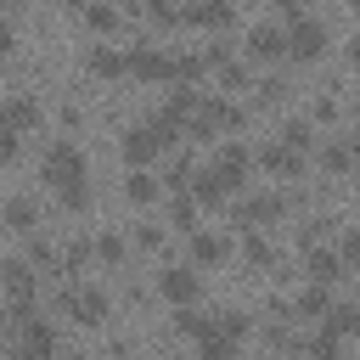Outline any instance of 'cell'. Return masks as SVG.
<instances>
[{"instance_id": "cell-1", "label": "cell", "mask_w": 360, "mask_h": 360, "mask_svg": "<svg viewBox=\"0 0 360 360\" xmlns=\"http://www.w3.org/2000/svg\"><path fill=\"white\" fill-rule=\"evenodd\" d=\"M39 174H45L56 191H68V186L90 180V163H84V152H79L73 141H51V146H45V158H39Z\"/></svg>"}, {"instance_id": "cell-2", "label": "cell", "mask_w": 360, "mask_h": 360, "mask_svg": "<svg viewBox=\"0 0 360 360\" xmlns=\"http://www.w3.org/2000/svg\"><path fill=\"white\" fill-rule=\"evenodd\" d=\"M56 309H62V315H73L79 326H101L112 304H107V292H101V287H62V292H56Z\"/></svg>"}, {"instance_id": "cell-3", "label": "cell", "mask_w": 360, "mask_h": 360, "mask_svg": "<svg viewBox=\"0 0 360 360\" xmlns=\"http://www.w3.org/2000/svg\"><path fill=\"white\" fill-rule=\"evenodd\" d=\"M124 62H129V73L146 79V84H174V56L158 51V45H146V39H135V45L124 51Z\"/></svg>"}, {"instance_id": "cell-4", "label": "cell", "mask_w": 360, "mask_h": 360, "mask_svg": "<svg viewBox=\"0 0 360 360\" xmlns=\"http://www.w3.org/2000/svg\"><path fill=\"white\" fill-rule=\"evenodd\" d=\"M281 214H287V197H276V191H253V197L231 202V225H242V231H259V225H270Z\"/></svg>"}, {"instance_id": "cell-5", "label": "cell", "mask_w": 360, "mask_h": 360, "mask_svg": "<svg viewBox=\"0 0 360 360\" xmlns=\"http://www.w3.org/2000/svg\"><path fill=\"white\" fill-rule=\"evenodd\" d=\"M321 51H326V28H321L315 17L287 22V56H292V62H321Z\"/></svg>"}, {"instance_id": "cell-6", "label": "cell", "mask_w": 360, "mask_h": 360, "mask_svg": "<svg viewBox=\"0 0 360 360\" xmlns=\"http://www.w3.org/2000/svg\"><path fill=\"white\" fill-rule=\"evenodd\" d=\"M158 292H163L169 304H197V292H202L197 264H163V270H158Z\"/></svg>"}, {"instance_id": "cell-7", "label": "cell", "mask_w": 360, "mask_h": 360, "mask_svg": "<svg viewBox=\"0 0 360 360\" xmlns=\"http://www.w3.org/2000/svg\"><path fill=\"white\" fill-rule=\"evenodd\" d=\"M259 169L264 174H281V180H304V152H292L287 141H264L259 146Z\"/></svg>"}, {"instance_id": "cell-8", "label": "cell", "mask_w": 360, "mask_h": 360, "mask_svg": "<svg viewBox=\"0 0 360 360\" xmlns=\"http://www.w3.org/2000/svg\"><path fill=\"white\" fill-rule=\"evenodd\" d=\"M276 56H287V28L253 22L248 28V62H276Z\"/></svg>"}, {"instance_id": "cell-9", "label": "cell", "mask_w": 360, "mask_h": 360, "mask_svg": "<svg viewBox=\"0 0 360 360\" xmlns=\"http://www.w3.org/2000/svg\"><path fill=\"white\" fill-rule=\"evenodd\" d=\"M214 169H219V180H225L231 191H242V186H248V169H253V158H248V146H242V141H225V146L214 152Z\"/></svg>"}, {"instance_id": "cell-10", "label": "cell", "mask_w": 360, "mask_h": 360, "mask_svg": "<svg viewBox=\"0 0 360 360\" xmlns=\"http://www.w3.org/2000/svg\"><path fill=\"white\" fill-rule=\"evenodd\" d=\"M34 287H39V281H34V264H28V259H6V264H0V292H6V304H28Z\"/></svg>"}, {"instance_id": "cell-11", "label": "cell", "mask_w": 360, "mask_h": 360, "mask_svg": "<svg viewBox=\"0 0 360 360\" xmlns=\"http://www.w3.org/2000/svg\"><path fill=\"white\" fill-rule=\"evenodd\" d=\"M22 360H51L56 354V332H51V321L45 315H28L22 321V349H17Z\"/></svg>"}, {"instance_id": "cell-12", "label": "cell", "mask_w": 360, "mask_h": 360, "mask_svg": "<svg viewBox=\"0 0 360 360\" xmlns=\"http://www.w3.org/2000/svg\"><path fill=\"white\" fill-rule=\"evenodd\" d=\"M0 118L22 135V129H39V118H45V112H39V101H34L28 90H17V96H6V101H0Z\"/></svg>"}, {"instance_id": "cell-13", "label": "cell", "mask_w": 360, "mask_h": 360, "mask_svg": "<svg viewBox=\"0 0 360 360\" xmlns=\"http://www.w3.org/2000/svg\"><path fill=\"white\" fill-rule=\"evenodd\" d=\"M118 152L129 158V169H146V163L158 158V135H152L146 124H135V129H124V141H118Z\"/></svg>"}, {"instance_id": "cell-14", "label": "cell", "mask_w": 360, "mask_h": 360, "mask_svg": "<svg viewBox=\"0 0 360 360\" xmlns=\"http://www.w3.org/2000/svg\"><path fill=\"white\" fill-rule=\"evenodd\" d=\"M191 197H197V208H225L231 186H225V180H219V169L208 163L202 174H191Z\"/></svg>"}, {"instance_id": "cell-15", "label": "cell", "mask_w": 360, "mask_h": 360, "mask_svg": "<svg viewBox=\"0 0 360 360\" xmlns=\"http://www.w3.org/2000/svg\"><path fill=\"white\" fill-rule=\"evenodd\" d=\"M304 276H309V281H326V287H332V281L343 276V253H338V248H321V242H315V248H309V259H304Z\"/></svg>"}, {"instance_id": "cell-16", "label": "cell", "mask_w": 360, "mask_h": 360, "mask_svg": "<svg viewBox=\"0 0 360 360\" xmlns=\"http://www.w3.org/2000/svg\"><path fill=\"white\" fill-rule=\"evenodd\" d=\"M180 22H197V28H225V22H231V0H191V6H180Z\"/></svg>"}, {"instance_id": "cell-17", "label": "cell", "mask_w": 360, "mask_h": 360, "mask_svg": "<svg viewBox=\"0 0 360 360\" xmlns=\"http://www.w3.org/2000/svg\"><path fill=\"white\" fill-rule=\"evenodd\" d=\"M191 259H197V264H225V259H231V242H225L219 231H202V225H197V231H191Z\"/></svg>"}, {"instance_id": "cell-18", "label": "cell", "mask_w": 360, "mask_h": 360, "mask_svg": "<svg viewBox=\"0 0 360 360\" xmlns=\"http://www.w3.org/2000/svg\"><path fill=\"white\" fill-rule=\"evenodd\" d=\"M197 112H202V118H208L214 129H242V124H248V112H242L236 101H225V96H208V101H202Z\"/></svg>"}, {"instance_id": "cell-19", "label": "cell", "mask_w": 360, "mask_h": 360, "mask_svg": "<svg viewBox=\"0 0 360 360\" xmlns=\"http://www.w3.org/2000/svg\"><path fill=\"white\" fill-rule=\"evenodd\" d=\"M332 309V292H326V281H309L298 298H292V315H304V321H321Z\"/></svg>"}, {"instance_id": "cell-20", "label": "cell", "mask_w": 360, "mask_h": 360, "mask_svg": "<svg viewBox=\"0 0 360 360\" xmlns=\"http://www.w3.org/2000/svg\"><path fill=\"white\" fill-rule=\"evenodd\" d=\"M84 62H90V73H101V79H118V73H129L124 51H112V45H90V51H84Z\"/></svg>"}, {"instance_id": "cell-21", "label": "cell", "mask_w": 360, "mask_h": 360, "mask_svg": "<svg viewBox=\"0 0 360 360\" xmlns=\"http://www.w3.org/2000/svg\"><path fill=\"white\" fill-rule=\"evenodd\" d=\"M0 219H6L11 231H22V236H28V231H39V208H34V197H11V202L0 208Z\"/></svg>"}, {"instance_id": "cell-22", "label": "cell", "mask_w": 360, "mask_h": 360, "mask_svg": "<svg viewBox=\"0 0 360 360\" xmlns=\"http://www.w3.org/2000/svg\"><path fill=\"white\" fill-rule=\"evenodd\" d=\"M174 332H186V338H197V343H202V338L214 332V315H202L197 304H174Z\"/></svg>"}, {"instance_id": "cell-23", "label": "cell", "mask_w": 360, "mask_h": 360, "mask_svg": "<svg viewBox=\"0 0 360 360\" xmlns=\"http://www.w3.org/2000/svg\"><path fill=\"white\" fill-rule=\"evenodd\" d=\"M315 360H343V332H332L326 321H315V332H309V343H304Z\"/></svg>"}, {"instance_id": "cell-24", "label": "cell", "mask_w": 360, "mask_h": 360, "mask_svg": "<svg viewBox=\"0 0 360 360\" xmlns=\"http://www.w3.org/2000/svg\"><path fill=\"white\" fill-rule=\"evenodd\" d=\"M163 225H174V231H186V236H191V231H197V197H191V191H174V197H169V219H163Z\"/></svg>"}, {"instance_id": "cell-25", "label": "cell", "mask_w": 360, "mask_h": 360, "mask_svg": "<svg viewBox=\"0 0 360 360\" xmlns=\"http://www.w3.org/2000/svg\"><path fill=\"white\" fill-rule=\"evenodd\" d=\"M214 332L231 338V343H242V338L253 332V315H248V309H219V315H214Z\"/></svg>"}, {"instance_id": "cell-26", "label": "cell", "mask_w": 360, "mask_h": 360, "mask_svg": "<svg viewBox=\"0 0 360 360\" xmlns=\"http://www.w3.org/2000/svg\"><path fill=\"white\" fill-rule=\"evenodd\" d=\"M79 17H84L96 34H112V28H118V11H112L107 0H79Z\"/></svg>"}, {"instance_id": "cell-27", "label": "cell", "mask_w": 360, "mask_h": 360, "mask_svg": "<svg viewBox=\"0 0 360 360\" xmlns=\"http://www.w3.org/2000/svg\"><path fill=\"white\" fill-rule=\"evenodd\" d=\"M163 107H169L174 118H191V112L202 107V96H197V90L186 84V79H174V84H169V101H163Z\"/></svg>"}, {"instance_id": "cell-28", "label": "cell", "mask_w": 360, "mask_h": 360, "mask_svg": "<svg viewBox=\"0 0 360 360\" xmlns=\"http://www.w3.org/2000/svg\"><path fill=\"white\" fill-rule=\"evenodd\" d=\"M281 141H287L292 152H315V118H287V124H281Z\"/></svg>"}, {"instance_id": "cell-29", "label": "cell", "mask_w": 360, "mask_h": 360, "mask_svg": "<svg viewBox=\"0 0 360 360\" xmlns=\"http://www.w3.org/2000/svg\"><path fill=\"white\" fill-rule=\"evenodd\" d=\"M146 129L158 135V146H174V141H180V129H186V118H174V112L163 107V112H152V118H146Z\"/></svg>"}, {"instance_id": "cell-30", "label": "cell", "mask_w": 360, "mask_h": 360, "mask_svg": "<svg viewBox=\"0 0 360 360\" xmlns=\"http://www.w3.org/2000/svg\"><path fill=\"white\" fill-rule=\"evenodd\" d=\"M321 321H326L332 332H360V298H349V304H332Z\"/></svg>"}, {"instance_id": "cell-31", "label": "cell", "mask_w": 360, "mask_h": 360, "mask_svg": "<svg viewBox=\"0 0 360 360\" xmlns=\"http://www.w3.org/2000/svg\"><path fill=\"white\" fill-rule=\"evenodd\" d=\"M124 197H129V202H152V197H158V174H146V169H129V180H124Z\"/></svg>"}, {"instance_id": "cell-32", "label": "cell", "mask_w": 360, "mask_h": 360, "mask_svg": "<svg viewBox=\"0 0 360 360\" xmlns=\"http://www.w3.org/2000/svg\"><path fill=\"white\" fill-rule=\"evenodd\" d=\"M315 158H321V169H326V174H343V169H349V141H321V152H315Z\"/></svg>"}, {"instance_id": "cell-33", "label": "cell", "mask_w": 360, "mask_h": 360, "mask_svg": "<svg viewBox=\"0 0 360 360\" xmlns=\"http://www.w3.org/2000/svg\"><path fill=\"white\" fill-rule=\"evenodd\" d=\"M90 253H96L101 264H124V236H112V231H101V236L90 242Z\"/></svg>"}, {"instance_id": "cell-34", "label": "cell", "mask_w": 360, "mask_h": 360, "mask_svg": "<svg viewBox=\"0 0 360 360\" xmlns=\"http://www.w3.org/2000/svg\"><path fill=\"white\" fill-rule=\"evenodd\" d=\"M28 264H39V270H56V248H51L39 231H28Z\"/></svg>"}, {"instance_id": "cell-35", "label": "cell", "mask_w": 360, "mask_h": 360, "mask_svg": "<svg viewBox=\"0 0 360 360\" xmlns=\"http://www.w3.org/2000/svg\"><path fill=\"white\" fill-rule=\"evenodd\" d=\"M197 360H236V343H231V338H219V332H208V338H202V349H197Z\"/></svg>"}, {"instance_id": "cell-36", "label": "cell", "mask_w": 360, "mask_h": 360, "mask_svg": "<svg viewBox=\"0 0 360 360\" xmlns=\"http://www.w3.org/2000/svg\"><path fill=\"white\" fill-rule=\"evenodd\" d=\"M191 174H197V163H191V152H180V158L169 163V174H163V180H169L174 191H186V186H191Z\"/></svg>"}, {"instance_id": "cell-37", "label": "cell", "mask_w": 360, "mask_h": 360, "mask_svg": "<svg viewBox=\"0 0 360 360\" xmlns=\"http://www.w3.org/2000/svg\"><path fill=\"white\" fill-rule=\"evenodd\" d=\"M242 253H248V264H253V270H264V264L276 259V248H270L259 231H248V248H242Z\"/></svg>"}, {"instance_id": "cell-38", "label": "cell", "mask_w": 360, "mask_h": 360, "mask_svg": "<svg viewBox=\"0 0 360 360\" xmlns=\"http://www.w3.org/2000/svg\"><path fill=\"white\" fill-rule=\"evenodd\" d=\"M141 11H146L152 22H163V28L180 22V0H141Z\"/></svg>"}, {"instance_id": "cell-39", "label": "cell", "mask_w": 360, "mask_h": 360, "mask_svg": "<svg viewBox=\"0 0 360 360\" xmlns=\"http://www.w3.org/2000/svg\"><path fill=\"white\" fill-rule=\"evenodd\" d=\"M326 231H332V219H326V214H309V219L298 225V242H304V248H315V242H321Z\"/></svg>"}, {"instance_id": "cell-40", "label": "cell", "mask_w": 360, "mask_h": 360, "mask_svg": "<svg viewBox=\"0 0 360 360\" xmlns=\"http://www.w3.org/2000/svg\"><path fill=\"white\" fill-rule=\"evenodd\" d=\"M219 84H231V90H242V84H248V62H236V56H225V62H219Z\"/></svg>"}, {"instance_id": "cell-41", "label": "cell", "mask_w": 360, "mask_h": 360, "mask_svg": "<svg viewBox=\"0 0 360 360\" xmlns=\"http://www.w3.org/2000/svg\"><path fill=\"white\" fill-rule=\"evenodd\" d=\"M135 248H152V253H158V248H163V225H158V219L135 225Z\"/></svg>"}, {"instance_id": "cell-42", "label": "cell", "mask_w": 360, "mask_h": 360, "mask_svg": "<svg viewBox=\"0 0 360 360\" xmlns=\"http://www.w3.org/2000/svg\"><path fill=\"white\" fill-rule=\"evenodd\" d=\"M84 202H90V180H79V186H68V191H62V208H68V214H79Z\"/></svg>"}, {"instance_id": "cell-43", "label": "cell", "mask_w": 360, "mask_h": 360, "mask_svg": "<svg viewBox=\"0 0 360 360\" xmlns=\"http://www.w3.org/2000/svg\"><path fill=\"white\" fill-rule=\"evenodd\" d=\"M338 253H343V264H360V225L343 231V248H338Z\"/></svg>"}, {"instance_id": "cell-44", "label": "cell", "mask_w": 360, "mask_h": 360, "mask_svg": "<svg viewBox=\"0 0 360 360\" xmlns=\"http://www.w3.org/2000/svg\"><path fill=\"white\" fill-rule=\"evenodd\" d=\"M11 158H17V129L0 118V163H11Z\"/></svg>"}, {"instance_id": "cell-45", "label": "cell", "mask_w": 360, "mask_h": 360, "mask_svg": "<svg viewBox=\"0 0 360 360\" xmlns=\"http://www.w3.org/2000/svg\"><path fill=\"white\" fill-rule=\"evenodd\" d=\"M315 118H321V124H332V118H338V101H326V96H321V101H315Z\"/></svg>"}, {"instance_id": "cell-46", "label": "cell", "mask_w": 360, "mask_h": 360, "mask_svg": "<svg viewBox=\"0 0 360 360\" xmlns=\"http://www.w3.org/2000/svg\"><path fill=\"white\" fill-rule=\"evenodd\" d=\"M276 11H281L287 22H298V17H304V6H298V0H276Z\"/></svg>"}, {"instance_id": "cell-47", "label": "cell", "mask_w": 360, "mask_h": 360, "mask_svg": "<svg viewBox=\"0 0 360 360\" xmlns=\"http://www.w3.org/2000/svg\"><path fill=\"white\" fill-rule=\"evenodd\" d=\"M349 169H354V174H360V129H354V135H349Z\"/></svg>"}, {"instance_id": "cell-48", "label": "cell", "mask_w": 360, "mask_h": 360, "mask_svg": "<svg viewBox=\"0 0 360 360\" xmlns=\"http://www.w3.org/2000/svg\"><path fill=\"white\" fill-rule=\"evenodd\" d=\"M349 68H360V28H354V39H349Z\"/></svg>"}, {"instance_id": "cell-49", "label": "cell", "mask_w": 360, "mask_h": 360, "mask_svg": "<svg viewBox=\"0 0 360 360\" xmlns=\"http://www.w3.org/2000/svg\"><path fill=\"white\" fill-rule=\"evenodd\" d=\"M6 51H11V28L0 22V56H6Z\"/></svg>"}, {"instance_id": "cell-50", "label": "cell", "mask_w": 360, "mask_h": 360, "mask_svg": "<svg viewBox=\"0 0 360 360\" xmlns=\"http://www.w3.org/2000/svg\"><path fill=\"white\" fill-rule=\"evenodd\" d=\"M349 107H354V118H360V90H354V101H349Z\"/></svg>"}, {"instance_id": "cell-51", "label": "cell", "mask_w": 360, "mask_h": 360, "mask_svg": "<svg viewBox=\"0 0 360 360\" xmlns=\"http://www.w3.org/2000/svg\"><path fill=\"white\" fill-rule=\"evenodd\" d=\"M68 360H90V354H68Z\"/></svg>"}, {"instance_id": "cell-52", "label": "cell", "mask_w": 360, "mask_h": 360, "mask_svg": "<svg viewBox=\"0 0 360 360\" xmlns=\"http://www.w3.org/2000/svg\"><path fill=\"white\" fill-rule=\"evenodd\" d=\"M0 264H6V259H0Z\"/></svg>"}]
</instances>
